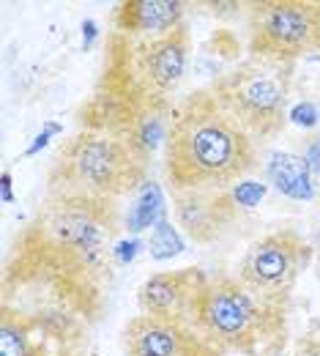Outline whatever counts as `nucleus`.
Returning <instances> with one entry per match:
<instances>
[{"instance_id":"f257e3e1","label":"nucleus","mask_w":320,"mask_h":356,"mask_svg":"<svg viewBox=\"0 0 320 356\" xmlns=\"http://www.w3.org/2000/svg\"><path fill=\"white\" fill-rule=\"evenodd\" d=\"M104 310V282L28 225L3 266L0 356H88Z\"/></svg>"},{"instance_id":"f03ea898","label":"nucleus","mask_w":320,"mask_h":356,"mask_svg":"<svg viewBox=\"0 0 320 356\" xmlns=\"http://www.w3.org/2000/svg\"><path fill=\"white\" fill-rule=\"evenodd\" d=\"M255 168V140L219 107L211 88L183 96L165 143V176L170 189H230Z\"/></svg>"},{"instance_id":"7ed1b4c3","label":"nucleus","mask_w":320,"mask_h":356,"mask_svg":"<svg viewBox=\"0 0 320 356\" xmlns=\"http://www.w3.org/2000/svg\"><path fill=\"white\" fill-rule=\"evenodd\" d=\"M194 323L241 356H279L287 343V305L258 293L241 277H208L194 302Z\"/></svg>"},{"instance_id":"20e7f679","label":"nucleus","mask_w":320,"mask_h":356,"mask_svg":"<svg viewBox=\"0 0 320 356\" xmlns=\"http://www.w3.org/2000/svg\"><path fill=\"white\" fill-rule=\"evenodd\" d=\"M189 60V31L178 25L165 36L110 33L104 47V69L96 93L118 99L167 102L178 88Z\"/></svg>"},{"instance_id":"39448f33","label":"nucleus","mask_w":320,"mask_h":356,"mask_svg":"<svg viewBox=\"0 0 320 356\" xmlns=\"http://www.w3.org/2000/svg\"><path fill=\"white\" fill-rule=\"evenodd\" d=\"M148 181V168L135 151L107 132L80 129L60 145L52 170L47 176V197L91 195V197H124L137 192Z\"/></svg>"},{"instance_id":"423d86ee","label":"nucleus","mask_w":320,"mask_h":356,"mask_svg":"<svg viewBox=\"0 0 320 356\" xmlns=\"http://www.w3.org/2000/svg\"><path fill=\"white\" fill-rule=\"evenodd\" d=\"M33 227L58 247L74 252L107 285L115 271V238L121 230V209L115 197L60 195L47 197Z\"/></svg>"},{"instance_id":"0eeeda50","label":"nucleus","mask_w":320,"mask_h":356,"mask_svg":"<svg viewBox=\"0 0 320 356\" xmlns=\"http://www.w3.org/2000/svg\"><path fill=\"white\" fill-rule=\"evenodd\" d=\"M293 63L252 55L235 69L219 74L208 88L219 107L249 134L255 143L274 137L287 118Z\"/></svg>"},{"instance_id":"6e6552de","label":"nucleus","mask_w":320,"mask_h":356,"mask_svg":"<svg viewBox=\"0 0 320 356\" xmlns=\"http://www.w3.org/2000/svg\"><path fill=\"white\" fill-rule=\"evenodd\" d=\"M249 52L287 63L320 52V0L249 3Z\"/></svg>"},{"instance_id":"1a4fd4ad","label":"nucleus","mask_w":320,"mask_h":356,"mask_svg":"<svg viewBox=\"0 0 320 356\" xmlns=\"http://www.w3.org/2000/svg\"><path fill=\"white\" fill-rule=\"evenodd\" d=\"M310 261L312 247L296 230H276L249 247L238 277L258 293L287 305L296 280Z\"/></svg>"},{"instance_id":"9d476101","label":"nucleus","mask_w":320,"mask_h":356,"mask_svg":"<svg viewBox=\"0 0 320 356\" xmlns=\"http://www.w3.org/2000/svg\"><path fill=\"white\" fill-rule=\"evenodd\" d=\"M124 351L126 356H225V348L205 337L197 323L145 312L126 323Z\"/></svg>"},{"instance_id":"9b49d317","label":"nucleus","mask_w":320,"mask_h":356,"mask_svg":"<svg viewBox=\"0 0 320 356\" xmlns=\"http://www.w3.org/2000/svg\"><path fill=\"white\" fill-rule=\"evenodd\" d=\"M170 195H173L176 222L194 244L217 241L238 220V206L230 189L192 186V189H170Z\"/></svg>"},{"instance_id":"f8f14e48","label":"nucleus","mask_w":320,"mask_h":356,"mask_svg":"<svg viewBox=\"0 0 320 356\" xmlns=\"http://www.w3.org/2000/svg\"><path fill=\"white\" fill-rule=\"evenodd\" d=\"M208 277L197 266L159 271L148 277L137 291V302L145 315L156 318H178L194 323V302L205 288Z\"/></svg>"},{"instance_id":"ddd939ff","label":"nucleus","mask_w":320,"mask_h":356,"mask_svg":"<svg viewBox=\"0 0 320 356\" xmlns=\"http://www.w3.org/2000/svg\"><path fill=\"white\" fill-rule=\"evenodd\" d=\"M115 31L124 36H165L183 25L178 0H126L112 14Z\"/></svg>"},{"instance_id":"4468645a","label":"nucleus","mask_w":320,"mask_h":356,"mask_svg":"<svg viewBox=\"0 0 320 356\" xmlns=\"http://www.w3.org/2000/svg\"><path fill=\"white\" fill-rule=\"evenodd\" d=\"M269 181L276 189L293 200H310L315 195L312 178H310V165L301 156L293 154H274L271 162L266 165Z\"/></svg>"},{"instance_id":"2eb2a0df","label":"nucleus","mask_w":320,"mask_h":356,"mask_svg":"<svg viewBox=\"0 0 320 356\" xmlns=\"http://www.w3.org/2000/svg\"><path fill=\"white\" fill-rule=\"evenodd\" d=\"M162 211H165V200H162V189L153 184V181H145L142 186H140V195L137 200H135V206L129 209V230H145V227H151V225H159L162 220Z\"/></svg>"},{"instance_id":"dca6fc26","label":"nucleus","mask_w":320,"mask_h":356,"mask_svg":"<svg viewBox=\"0 0 320 356\" xmlns=\"http://www.w3.org/2000/svg\"><path fill=\"white\" fill-rule=\"evenodd\" d=\"M183 250V241L178 238L176 227L162 220V222L153 227V236H151V255L156 261H165V258H173Z\"/></svg>"},{"instance_id":"f3484780","label":"nucleus","mask_w":320,"mask_h":356,"mask_svg":"<svg viewBox=\"0 0 320 356\" xmlns=\"http://www.w3.org/2000/svg\"><path fill=\"white\" fill-rule=\"evenodd\" d=\"M230 192H233V200H235L238 209H255V206L263 200V195H266V184L241 181V184H235Z\"/></svg>"},{"instance_id":"a211bd4d","label":"nucleus","mask_w":320,"mask_h":356,"mask_svg":"<svg viewBox=\"0 0 320 356\" xmlns=\"http://www.w3.org/2000/svg\"><path fill=\"white\" fill-rule=\"evenodd\" d=\"M290 118H293L296 124H301V127H312L318 115H315V107H312V104H298Z\"/></svg>"},{"instance_id":"6ab92c4d","label":"nucleus","mask_w":320,"mask_h":356,"mask_svg":"<svg viewBox=\"0 0 320 356\" xmlns=\"http://www.w3.org/2000/svg\"><path fill=\"white\" fill-rule=\"evenodd\" d=\"M137 250H140V241H129V244H118L115 247V264L121 266V264H126V261H132L135 255H137Z\"/></svg>"},{"instance_id":"aec40b11","label":"nucleus","mask_w":320,"mask_h":356,"mask_svg":"<svg viewBox=\"0 0 320 356\" xmlns=\"http://www.w3.org/2000/svg\"><path fill=\"white\" fill-rule=\"evenodd\" d=\"M293 356H320V340H304Z\"/></svg>"},{"instance_id":"412c9836","label":"nucleus","mask_w":320,"mask_h":356,"mask_svg":"<svg viewBox=\"0 0 320 356\" xmlns=\"http://www.w3.org/2000/svg\"><path fill=\"white\" fill-rule=\"evenodd\" d=\"M3 197L11 200V176L8 173H3Z\"/></svg>"},{"instance_id":"4be33fe9","label":"nucleus","mask_w":320,"mask_h":356,"mask_svg":"<svg viewBox=\"0 0 320 356\" xmlns=\"http://www.w3.org/2000/svg\"><path fill=\"white\" fill-rule=\"evenodd\" d=\"M93 36H96V25H93V22H85V47L91 44Z\"/></svg>"}]
</instances>
